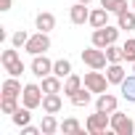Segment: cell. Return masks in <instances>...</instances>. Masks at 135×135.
<instances>
[{
	"mask_svg": "<svg viewBox=\"0 0 135 135\" xmlns=\"http://www.w3.org/2000/svg\"><path fill=\"white\" fill-rule=\"evenodd\" d=\"M88 24L93 27V29H98V27H106L109 24V11L101 6V8H93L90 11V19H88Z\"/></svg>",
	"mask_w": 135,
	"mask_h": 135,
	"instance_id": "cell-16",
	"label": "cell"
},
{
	"mask_svg": "<svg viewBox=\"0 0 135 135\" xmlns=\"http://www.w3.org/2000/svg\"><path fill=\"white\" fill-rule=\"evenodd\" d=\"M117 106H119V101H117V95H111V93H101L98 101H95V111H103V114H114Z\"/></svg>",
	"mask_w": 135,
	"mask_h": 135,
	"instance_id": "cell-10",
	"label": "cell"
},
{
	"mask_svg": "<svg viewBox=\"0 0 135 135\" xmlns=\"http://www.w3.org/2000/svg\"><path fill=\"white\" fill-rule=\"evenodd\" d=\"M111 130L117 135H132L135 132V122H132V117H127L122 111H114L111 114Z\"/></svg>",
	"mask_w": 135,
	"mask_h": 135,
	"instance_id": "cell-8",
	"label": "cell"
},
{
	"mask_svg": "<svg viewBox=\"0 0 135 135\" xmlns=\"http://www.w3.org/2000/svg\"><path fill=\"white\" fill-rule=\"evenodd\" d=\"M35 27H37V32H50V29H56V16L50 11H40L35 16Z\"/></svg>",
	"mask_w": 135,
	"mask_h": 135,
	"instance_id": "cell-12",
	"label": "cell"
},
{
	"mask_svg": "<svg viewBox=\"0 0 135 135\" xmlns=\"http://www.w3.org/2000/svg\"><path fill=\"white\" fill-rule=\"evenodd\" d=\"M82 85H85V82H82V77H77V74L72 72L69 77L64 80V93H66V95H74V93H77Z\"/></svg>",
	"mask_w": 135,
	"mask_h": 135,
	"instance_id": "cell-24",
	"label": "cell"
},
{
	"mask_svg": "<svg viewBox=\"0 0 135 135\" xmlns=\"http://www.w3.org/2000/svg\"><path fill=\"white\" fill-rule=\"evenodd\" d=\"M42 98H45V90H42V85H35V82H29V85H24V93H21V103L27 106V109H40L42 106Z\"/></svg>",
	"mask_w": 135,
	"mask_h": 135,
	"instance_id": "cell-4",
	"label": "cell"
},
{
	"mask_svg": "<svg viewBox=\"0 0 135 135\" xmlns=\"http://www.w3.org/2000/svg\"><path fill=\"white\" fill-rule=\"evenodd\" d=\"M40 130H42V135H53V132L61 130V122L56 119V114H45L42 122H40Z\"/></svg>",
	"mask_w": 135,
	"mask_h": 135,
	"instance_id": "cell-20",
	"label": "cell"
},
{
	"mask_svg": "<svg viewBox=\"0 0 135 135\" xmlns=\"http://www.w3.org/2000/svg\"><path fill=\"white\" fill-rule=\"evenodd\" d=\"M29 69H32V74H35L37 80H42V77L53 74V61H50L45 53H40V56H32V64H29Z\"/></svg>",
	"mask_w": 135,
	"mask_h": 135,
	"instance_id": "cell-9",
	"label": "cell"
},
{
	"mask_svg": "<svg viewBox=\"0 0 135 135\" xmlns=\"http://www.w3.org/2000/svg\"><path fill=\"white\" fill-rule=\"evenodd\" d=\"M106 77H109V82H111V85H122V80L127 77L122 61H119V64H109V66H106Z\"/></svg>",
	"mask_w": 135,
	"mask_h": 135,
	"instance_id": "cell-15",
	"label": "cell"
},
{
	"mask_svg": "<svg viewBox=\"0 0 135 135\" xmlns=\"http://www.w3.org/2000/svg\"><path fill=\"white\" fill-rule=\"evenodd\" d=\"M119 27H111V24H106V27H98V29H93V37H90V45H95V48H109V45H114L117 40H119Z\"/></svg>",
	"mask_w": 135,
	"mask_h": 135,
	"instance_id": "cell-2",
	"label": "cell"
},
{
	"mask_svg": "<svg viewBox=\"0 0 135 135\" xmlns=\"http://www.w3.org/2000/svg\"><path fill=\"white\" fill-rule=\"evenodd\" d=\"M101 6L109 11V13H122L127 8V0H101Z\"/></svg>",
	"mask_w": 135,
	"mask_h": 135,
	"instance_id": "cell-26",
	"label": "cell"
},
{
	"mask_svg": "<svg viewBox=\"0 0 135 135\" xmlns=\"http://www.w3.org/2000/svg\"><path fill=\"white\" fill-rule=\"evenodd\" d=\"M82 64H88L90 69H106V66H109L106 50H103V48H95V45L85 48V50H82Z\"/></svg>",
	"mask_w": 135,
	"mask_h": 135,
	"instance_id": "cell-5",
	"label": "cell"
},
{
	"mask_svg": "<svg viewBox=\"0 0 135 135\" xmlns=\"http://www.w3.org/2000/svg\"><path fill=\"white\" fill-rule=\"evenodd\" d=\"M24 50H27L29 56L48 53V50H50V37H48V32H37V35H32V37H29V42L24 45Z\"/></svg>",
	"mask_w": 135,
	"mask_h": 135,
	"instance_id": "cell-7",
	"label": "cell"
},
{
	"mask_svg": "<svg viewBox=\"0 0 135 135\" xmlns=\"http://www.w3.org/2000/svg\"><path fill=\"white\" fill-rule=\"evenodd\" d=\"M106 58H109V64H119V61H124V56H122V45H109L106 48Z\"/></svg>",
	"mask_w": 135,
	"mask_h": 135,
	"instance_id": "cell-27",
	"label": "cell"
},
{
	"mask_svg": "<svg viewBox=\"0 0 135 135\" xmlns=\"http://www.w3.org/2000/svg\"><path fill=\"white\" fill-rule=\"evenodd\" d=\"M69 101H72L74 106H88V103L93 101V90H88V88L82 85V88H80L74 95H69Z\"/></svg>",
	"mask_w": 135,
	"mask_h": 135,
	"instance_id": "cell-23",
	"label": "cell"
},
{
	"mask_svg": "<svg viewBox=\"0 0 135 135\" xmlns=\"http://www.w3.org/2000/svg\"><path fill=\"white\" fill-rule=\"evenodd\" d=\"M61 132H82V124H80L74 117H69V119L61 122Z\"/></svg>",
	"mask_w": 135,
	"mask_h": 135,
	"instance_id": "cell-30",
	"label": "cell"
},
{
	"mask_svg": "<svg viewBox=\"0 0 135 135\" xmlns=\"http://www.w3.org/2000/svg\"><path fill=\"white\" fill-rule=\"evenodd\" d=\"M29 37H32V35H27L24 29H19V32L11 35V45H13V48H24V45L29 42Z\"/></svg>",
	"mask_w": 135,
	"mask_h": 135,
	"instance_id": "cell-29",
	"label": "cell"
},
{
	"mask_svg": "<svg viewBox=\"0 0 135 135\" xmlns=\"http://www.w3.org/2000/svg\"><path fill=\"white\" fill-rule=\"evenodd\" d=\"M40 132H42V130H40V127H32V124H24V127H21V135H40Z\"/></svg>",
	"mask_w": 135,
	"mask_h": 135,
	"instance_id": "cell-31",
	"label": "cell"
},
{
	"mask_svg": "<svg viewBox=\"0 0 135 135\" xmlns=\"http://www.w3.org/2000/svg\"><path fill=\"white\" fill-rule=\"evenodd\" d=\"M0 11H11V0H3V3H0Z\"/></svg>",
	"mask_w": 135,
	"mask_h": 135,
	"instance_id": "cell-32",
	"label": "cell"
},
{
	"mask_svg": "<svg viewBox=\"0 0 135 135\" xmlns=\"http://www.w3.org/2000/svg\"><path fill=\"white\" fill-rule=\"evenodd\" d=\"M122 56L127 64H135V37H130L124 45H122Z\"/></svg>",
	"mask_w": 135,
	"mask_h": 135,
	"instance_id": "cell-28",
	"label": "cell"
},
{
	"mask_svg": "<svg viewBox=\"0 0 135 135\" xmlns=\"http://www.w3.org/2000/svg\"><path fill=\"white\" fill-rule=\"evenodd\" d=\"M0 64H3V69L8 72V77H21L24 74V61L19 56V48H6L0 53Z\"/></svg>",
	"mask_w": 135,
	"mask_h": 135,
	"instance_id": "cell-1",
	"label": "cell"
},
{
	"mask_svg": "<svg viewBox=\"0 0 135 135\" xmlns=\"http://www.w3.org/2000/svg\"><path fill=\"white\" fill-rule=\"evenodd\" d=\"M82 82H85V88H88V90H93V93H98V95H101V93H106V88L111 85V82H109V77H106L101 69L88 72V74L82 77Z\"/></svg>",
	"mask_w": 135,
	"mask_h": 135,
	"instance_id": "cell-6",
	"label": "cell"
},
{
	"mask_svg": "<svg viewBox=\"0 0 135 135\" xmlns=\"http://www.w3.org/2000/svg\"><path fill=\"white\" fill-rule=\"evenodd\" d=\"M77 3H85V6H90V3H93V0H77Z\"/></svg>",
	"mask_w": 135,
	"mask_h": 135,
	"instance_id": "cell-33",
	"label": "cell"
},
{
	"mask_svg": "<svg viewBox=\"0 0 135 135\" xmlns=\"http://www.w3.org/2000/svg\"><path fill=\"white\" fill-rule=\"evenodd\" d=\"M61 109H64L61 95H58V93H45V98H42V111H45V114H58Z\"/></svg>",
	"mask_w": 135,
	"mask_h": 135,
	"instance_id": "cell-13",
	"label": "cell"
},
{
	"mask_svg": "<svg viewBox=\"0 0 135 135\" xmlns=\"http://www.w3.org/2000/svg\"><path fill=\"white\" fill-rule=\"evenodd\" d=\"M53 74L61 77V80H66V77L72 74V61H69V58H58V61H53Z\"/></svg>",
	"mask_w": 135,
	"mask_h": 135,
	"instance_id": "cell-22",
	"label": "cell"
},
{
	"mask_svg": "<svg viewBox=\"0 0 135 135\" xmlns=\"http://www.w3.org/2000/svg\"><path fill=\"white\" fill-rule=\"evenodd\" d=\"M42 90L45 93H64V80L56 74H48V77H42Z\"/></svg>",
	"mask_w": 135,
	"mask_h": 135,
	"instance_id": "cell-19",
	"label": "cell"
},
{
	"mask_svg": "<svg viewBox=\"0 0 135 135\" xmlns=\"http://www.w3.org/2000/svg\"><path fill=\"white\" fill-rule=\"evenodd\" d=\"M119 90H122V98H124V101L135 103V72H132V74H127V77L122 80Z\"/></svg>",
	"mask_w": 135,
	"mask_h": 135,
	"instance_id": "cell-17",
	"label": "cell"
},
{
	"mask_svg": "<svg viewBox=\"0 0 135 135\" xmlns=\"http://www.w3.org/2000/svg\"><path fill=\"white\" fill-rule=\"evenodd\" d=\"M132 11H135V0H132Z\"/></svg>",
	"mask_w": 135,
	"mask_h": 135,
	"instance_id": "cell-34",
	"label": "cell"
},
{
	"mask_svg": "<svg viewBox=\"0 0 135 135\" xmlns=\"http://www.w3.org/2000/svg\"><path fill=\"white\" fill-rule=\"evenodd\" d=\"M19 101L21 98H16V95H3V98H0V111H3V114H13L19 109Z\"/></svg>",
	"mask_w": 135,
	"mask_h": 135,
	"instance_id": "cell-25",
	"label": "cell"
},
{
	"mask_svg": "<svg viewBox=\"0 0 135 135\" xmlns=\"http://www.w3.org/2000/svg\"><path fill=\"white\" fill-rule=\"evenodd\" d=\"M132 72H135V64H132Z\"/></svg>",
	"mask_w": 135,
	"mask_h": 135,
	"instance_id": "cell-35",
	"label": "cell"
},
{
	"mask_svg": "<svg viewBox=\"0 0 135 135\" xmlns=\"http://www.w3.org/2000/svg\"><path fill=\"white\" fill-rule=\"evenodd\" d=\"M21 93H24V88H21L19 77H8V80L3 82V95H16V98H21Z\"/></svg>",
	"mask_w": 135,
	"mask_h": 135,
	"instance_id": "cell-21",
	"label": "cell"
},
{
	"mask_svg": "<svg viewBox=\"0 0 135 135\" xmlns=\"http://www.w3.org/2000/svg\"><path fill=\"white\" fill-rule=\"evenodd\" d=\"M117 27H119L122 32H132V29H135V11L124 8L122 13H117Z\"/></svg>",
	"mask_w": 135,
	"mask_h": 135,
	"instance_id": "cell-14",
	"label": "cell"
},
{
	"mask_svg": "<svg viewBox=\"0 0 135 135\" xmlns=\"http://www.w3.org/2000/svg\"><path fill=\"white\" fill-rule=\"evenodd\" d=\"M11 122H13L16 127H24V124H29V122H32V109H27V106L21 103V106H19L13 114H11Z\"/></svg>",
	"mask_w": 135,
	"mask_h": 135,
	"instance_id": "cell-18",
	"label": "cell"
},
{
	"mask_svg": "<svg viewBox=\"0 0 135 135\" xmlns=\"http://www.w3.org/2000/svg\"><path fill=\"white\" fill-rule=\"evenodd\" d=\"M85 130L90 135H103L106 130H111V114H103V111H95L85 119Z\"/></svg>",
	"mask_w": 135,
	"mask_h": 135,
	"instance_id": "cell-3",
	"label": "cell"
},
{
	"mask_svg": "<svg viewBox=\"0 0 135 135\" xmlns=\"http://www.w3.org/2000/svg\"><path fill=\"white\" fill-rule=\"evenodd\" d=\"M69 19H72V24H85L88 19H90V8L85 6V3H74L72 8H69Z\"/></svg>",
	"mask_w": 135,
	"mask_h": 135,
	"instance_id": "cell-11",
	"label": "cell"
}]
</instances>
